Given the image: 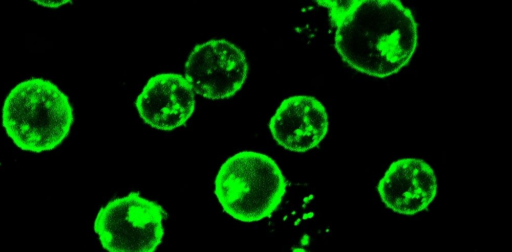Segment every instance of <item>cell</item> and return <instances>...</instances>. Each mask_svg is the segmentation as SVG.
<instances>
[{"mask_svg":"<svg viewBox=\"0 0 512 252\" xmlns=\"http://www.w3.org/2000/svg\"><path fill=\"white\" fill-rule=\"evenodd\" d=\"M336 28L334 46L351 68L385 78L408 64L418 44L411 10L398 0L316 1Z\"/></svg>","mask_w":512,"mask_h":252,"instance_id":"cell-1","label":"cell"},{"mask_svg":"<svg viewBox=\"0 0 512 252\" xmlns=\"http://www.w3.org/2000/svg\"><path fill=\"white\" fill-rule=\"evenodd\" d=\"M74 121L68 96L44 78L18 83L2 108V125L13 143L24 151L40 153L59 146Z\"/></svg>","mask_w":512,"mask_h":252,"instance_id":"cell-2","label":"cell"},{"mask_svg":"<svg viewBox=\"0 0 512 252\" xmlns=\"http://www.w3.org/2000/svg\"><path fill=\"white\" fill-rule=\"evenodd\" d=\"M214 185L223 210L232 218L249 223L276 211L285 196L287 180L268 155L241 151L221 165Z\"/></svg>","mask_w":512,"mask_h":252,"instance_id":"cell-3","label":"cell"},{"mask_svg":"<svg viewBox=\"0 0 512 252\" xmlns=\"http://www.w3.org/2000/svg\"><path fill=\"white\" fill-rule=\"evenodd\" d=\"M167 214L138 192L110 200L98 211L94 231L111 252H152L162 242Z\"/></svg>","mask_w":512,"mask_h":252,"instance_id":"cell-4","label":"cell"},{"mask_svg":"<svg viewBox=\"0 0 512 252\" xmlns=\"http://www.w3.org/2000/svg\"><path fill=\"white\" fill-rule=\"evenodd\" d=\"M248 73L244 52L226 39L196 45L185 64V78L194 93L211 100L234 96Z\"/></svg>","mask_w":512,"mask_h":252,"instance_id":"cell-5","label":"cell"},{"mask_svg":"<svg viewBox=\"0 0 512 252\" xmlns=\"http://www.w3.org/2000/svg\"><path fill=\"white\" fill-rule=\"evenodd\" d=\"M135 105L146 124L171 131L184 125L192 116L195 93L185 76L161 73L147 81Z\"/></svg>","mask_w":512,"mask_h":252,"instance_id":"cell-6","label":"cell"},{"mask_svg":"<svg viewBox=\"0 0 512 252\" xmlns=\"http://www.w3.org/2000/svg\"><path fill=\"white\" fill-rule=\"evenodd\" d=\"M329 127L324 105L315 97L295 95L284 99L269 121L273 139L293 152L317 147Z\"/></svg>","mask_w":512,"mask_h":252,"instance_id":"cell-7","label":"cell"},{"mask_svg":"<svg viewBox=\"0 0 512 252\" xmlns=\"http://www.w3.org/2000/svg\"><path fill=\"white\" fill-rule=\"evenodd\" d=\"M377 190L389 209L399 214L413 215L427 209L435 199L436 175L424 160L402 158L389 166Z\"/></svg>","mask_w":512,"mask_h":252,"instance_id":"cell-8","label":"cell"}]
</instances>
